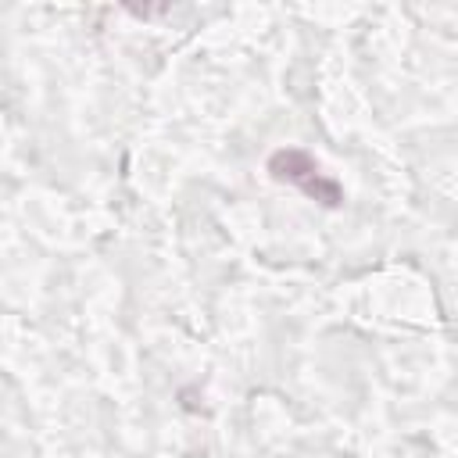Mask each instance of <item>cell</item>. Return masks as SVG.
Segmentation results:
<instances>
[{
	"mask_svg": "<svg viewBox=\"0 0 458 458\" xmlns=\"http://www.w3.org/2000/svg\"><path fill=\"white\" fill-rule=\"evenodd\" d=\"M265 168H268V175L276 182L297 186L304 197L318 200L322 208H340L344 204V186L336 179H329L322 172V165L308 150H301V147H279V150H272Z\"/></svg>",
	"mask_w": 458,
	"mask_h": 458,
	"instance_id": "6da1fadb",
	"label": "cell"
},
{
	"mask_svg": "<svg viewBox=\"0 0 458 458\" xmlns=\"http://www.w3.org/2000/svg\"><path fill=\"white\" fill-rule=\"evenodd\" d=\"M125 11H129L132 18H143V21H147V18H157V14H168L172 7H168V4H161V7H132V4H129Z\"/></svg>",
	"mask_w": 458,
	"mask_h": 458,
	"instance_id": "7a4b0ae2",
	"label": "cell"
}]
</instances>
